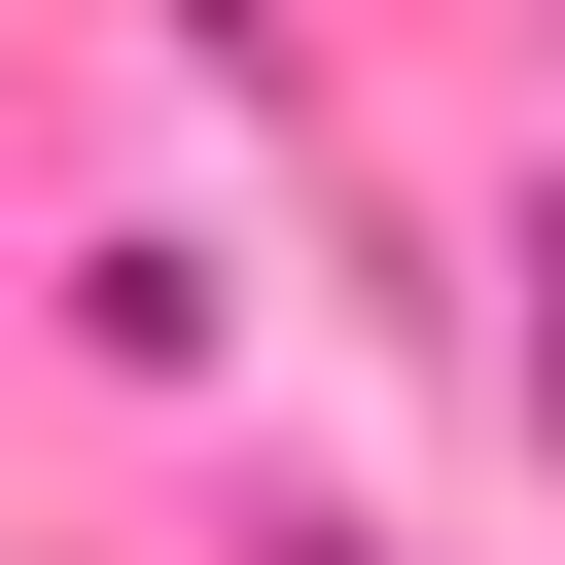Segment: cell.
Listing matches in <instances>:
<instances>
[{"instance_id": "1", "label": "cell", "mask_w": 565, "mask_h": 565, "mask_svg": "<svg viewBox=\"0 0 565 565\" xmlns=\"http://www.w3.org/2000/svg\"><path fill=\"white\" fill-rule=\"evenodd\" d=\"M530 424H565V318H530Z\"/></svg>"}]
</instances>
